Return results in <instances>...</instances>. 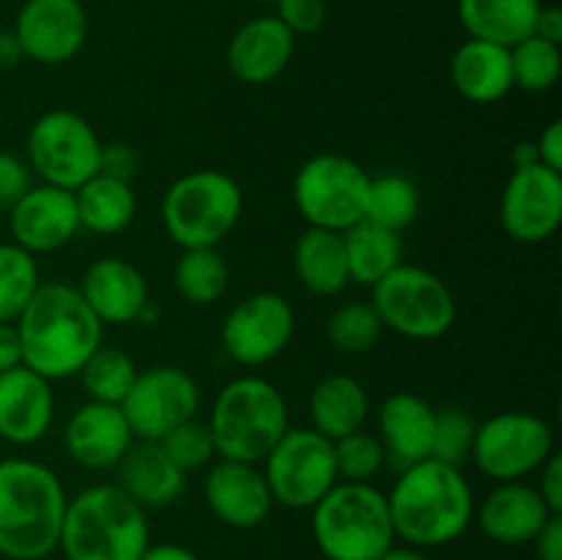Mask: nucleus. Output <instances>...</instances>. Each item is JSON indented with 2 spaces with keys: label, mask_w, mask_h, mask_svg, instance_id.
<instances>
[{
  "label": "nucleus",
  "mask_w": 562,
  "mask_h": 560,
  "mask_svg": "<svg viewBox=\"0 0 562 560\" xmlns=\"http://www.w3.org/2000/svg\"><path fill=\"white\" fill-rule=\"evenodd\" d=\"M22 366L38 377L71 379L104 344V324L82 300L80 289L64 280L38 283L14 318Z\"/></svg>",
  "instance_id": "nucleus-1"
},
{
  "label": "nucleus",
  "mask_w": 562,
  "mask_h": 560,
  "mask_svg": "<svg viewBox=\"0 0 562 560\" xmlns=\"http://www.w3.org/2000/svg\"><path fill=\"white\" fill-rule=\"evenodd\" d=\"M395 538L417 549L459 541L475 522V494L461 467L423 459L404 467L387 494Z\"/></svg>",
  "instance_id": "nucleus-2"
},
{
  "label": "nucleus",
  "mask_w": 562,
  "mask_h": 560,
  "mask_svg": "<svg viewBox=\"0 0 562 560\" xmlns=\"http://www.w3.org/2000/svg\"><path fill=\"white\" fill-rule=\"evenodd\" d=\"M69 494L47 464L0 459V558L47 560L58 549Z\"/></svg>",
  "instance_id": "nucleus-3"
},
{
  "label": "nucleus",
  "mask_w": 562,
  "mask_h": 560,
  "mask_svg": "<svg viewBox=\"0 0 562 560\" xmlns=\"http://www.w3.org/2000/svg\"><path fill=\"white\" fill-rule=\"evenodd\" d=\"M148 544L146 508L119 483H97L66 503L58 541L66 560H140Z\"/></svg>",
  "instance_id": "nucleus-4"
},
{
  "label": "nucleus",
  "mask_w": 562,
  "mask_h": 560,
  "mask_svg": "<svg viewBox=\"0 0 562 560\" xmlns=\"http://www.w3.org/2000/svg\"><path fill=\"white\" fill-rule=\"evenodd\" d=\"M220 459L261 464L289 432V404L269 379L245 373L214 395L206 421Z\"/></svg>",
  "instance_id": "nucleus-5"
},
{
  "label": "nucleus",
  "mask_w": 562,
  "mask_h": 560,
  "mask_svg": "<svg viewBox=\"0 0 562 560\" xmlns=\"http://www.w3.org/2000/svg\"><path fill=\"white\" fill-rule=\"evenodd\" d=\"M311 533L327 560H379L395 547L387 494L373 483L338 481L311 508Z\"/></svg>",
  "instance_id": "nucleus-6"
},
{
  "label": "nucleus",
  "mask_w": 562,
  "mask_h": 560,
  "mask_svg": "<svg viewBox=\"0 0 562 560\" xmlns=\"http://www.w3.org/2000/svg\"><path fill=\"white\" fill-rule=\"evenodd\" d=\"M245 192L225 170L201 168L179 176L162 195V225L181 247H220L239 225Z\"/></svg>",
  "instance_id": "nucleus-7"
},
{
  "label": "nucleus",
  "mask_w": 562,
  "mask_h": 560,
  "mask_svg": "<svg viewBox=\"0 0 562 560\" xmlns=\"http://www.w3.org/2000/svg\"><path fill=\"white\" fill-rule=\"evenodd\" d=\"M371 305L384 329L412 340L442 338L459 316L450 285L437 272L417 264H398L373 283Z\"/></svg>",
  "instance_id": "nucleus-8"
},
{
  "label": "nucleus",
  "mask_w": 562,
  "mask_h": 560,
  "mask_svg": "<svg viewBox=\"0 0 562 560\" xmlns=\"http://www.w3.org/2000/svg\"><path fill=\"white\" fill-rule=\"evenodd\" d=\"M371 176L344 154L324 152L307 159L294 176V206L307 225L344 234L366 220Z\"/></svg>",
  "instance_id": "nucleus-9"
},
{
  "label": "nucleus",
  "mask_w": 562,
  "mask_h": 560,
  "mask_svg": "<svg viewBox=\"0 0 562 560\" xmlns=\"http://www.w3.org/2000/svg\"><path fill=\"white\" fill-rule=\"evenodd\" d=\"M102 137L75 110H49L27 130L25 152L33 173L42 184L75 192L102 165Z\"/></svg>",
  "instance_id": "nucleus-10"
},
{
  "label": "nucleus",
  "mask_w": 562,
  "mask_h": 560,
  "mask_svg": "<svg viewBox=\"0 0 562 560\" xmlns=\"http://www.w3.org/2000/svg\"><path fill=\"white\" fill-rule=\"evenodd\" d=\"M554 453V432L532 412H497L475 428L470 459L494 483L525 481Z\"/></svg>",
  "instance_id": "nucleus-11"
},
{
  "label": "nucleus",
  "mask_w": 562,
  "mask_h": 560,
  "mask_svg": "<svg viewBox=\"0 0 562 560\" xmlns=\"http://www.w3.org/2000/svg\"><path fill=\"white\" fill-rule=\"evenodd\" d=\"M261 464L272 500L291 511H311L338 483L333 439L316 428H289Z\"/></svg>",
  "instance_id": "nucleus-12"
},
{
  "label": "nucleus",
  "mask_w": 562,
  "mask_h": 560,
  "mask_svg": "<svg viewBox=\"0 0 562 560\" xmlns=\"http://www.w3.org/2000/svg\"><path fill=\"white\" fill-rule=\"evenodd\" d=\"M126 423L135 439L159 443L181 423L201 412V388L179 366H151L137 371L135 384L121 401Z\"/></svg>",
  "instance_id": "nucleus-13"
},
{
  "label": "nucleus",
  "mask_w": 562,
  "mask_h": 560,
  "mask_svg": "<svg viewBox=\"0 0 562 560\" xmlns=\"http://www.w3.org/2000/svg\"><path fill=\"white\" fill-rule=\"evenodd\" d=\"M294 329V305L278 291H256L231 307L220 329V344L234 362L258 368L283 355Z\"/></svg>",
  "instance_id": "nucleus-14"
},
{
  "label": "nucleus",
  "mask_w": 562,
  "mask_h": 560,
  "mask_svg": "<svg viewBox=\"0 0 562 560\" xmlns=\"http://www.w3.org/2000/svg\"><path fill=\"white\" fill-rule=\"evenodd\" d=\"M499 223L519 245H541L562 225V173L530 165L510 173L499 198Z\"/></svg>",
  "instance_id": "nucleus-15"
},
{
  "label": "nucleus",
  "mask_w": 562,
  "mask_h": 560,
  "mask_svg": "<svg viewBox=\"0 0 562 560\" xmlns=\"http://www.w3.org/2000/svg\"><path fill=\"white\" fill-rule=\"evenodd\" d=\"M11 31L25 58L60 66L86 47L88 16L80 0H25Z\"/></svg>",
  "instance_id": "nucleus-16"
},
{
  "label": "nucleus",
  "mask_w": 562,
  "mask_h": 560,
  "mask_svg": "<svg viewBox=\"0 0 562 560\" xmlns=\"http://www.w3.org/2000/svg\"><path fill=\"white\" fill-rule=\"evenodd\" d=\"M9 228L14 245L31 256L60 250L80 234L75 192L53 184H33L9 209Z\"/></svg>",
  "instance_id": "nucleus-17"
},
{
  "label": "nucleus",
  "mask_w": 562,
  "mask_h": 560,
  "mask_svg": "<svg viewBox=\"0 0 562 560\" xmlns=\"http://www.w3.org/2000/svg\"><path fill=\"white\" fill-rule=\"evenodd\" d=\"M203 500L223 525L234 530H252L272 514V492L263 470L250 461L217 459L203 478Z\"/></svg>",
  "instance_id": "nucleus-18"
},
{
  "label": "nucleus",
  "mask_w": 562,
  "mask_h": 560,
  "mask_svg": "<svg viewBox=\"0 0 562 560\" xmlns=\"http://www.w3.org/2000/svg\"><path fill=\"white\" fill-rule=\"evenodd\" d=\"M135 443L124 412L115 404L86 401L64 426V450L82 470H113Z\"/></svg>",
  "instance_id": "nucleus-19"
},
{
  "label": "nucleus",
  "mask_w": 562,
  "mask_h": 560,
  "mask_svg": "<svg viewBox=\"0 0 562 560\" xmlns=\"http://www.w3.org/2000/svg\"><path fill=\"white\" fill-rule=\"evenodd\" d=\"M49 379L25 366L0 373V439L16 448L42 443L55 421Z\"/></svg>",
  "instance_id": "nucleus-20"
},
{
  "label": "nucleus",
  "mask_w": 562,
  "mask_h": 560,
  "mask_svg": "<svg viewBox=\"0 0 562 560\" xmlns=\"http://www.w3.org/2000/svg\"><path fill=\"white\" fill-rule=\"evenodd\" d=\"M552 511L543 503L538 489L525 481L497 483L475 508L477 527L488 541L499 547H525L532 544Z\"/></svg>",
  "instance_id": "nucleus-21"
},
{
  "label": "nucleus",
  "mask_w": 562,
  "mask_h": 560,
  "mask_svg": "<svg viewBox=\"0 0 562 560\" xmlns=\"http://www.w3.org/2000/svg\"><path fill=\"white\" fill-rule=\"evenodd\" d=\"M77 289L102 324L140 322V313L151 302L140 269L119 256H104L88 264Z\"/></svg>",
  "instance_id": "nucleus-22"
},
{
  "label": "nucleus",
  "mask_w": 562,
  "mask_h": 560,
  "mask_svg": "<svg viewBox=\"0 0 562 560\" xmlns=\"http://www.w3.org/2000/svg\"><path fill=\"white\" fill-rule=\"evenodd\" d=\"M296 36L278 16L245 22L228 42V69L247 86H267L289 69Z\"/></svg>",
  "instance_id": "nucleus-23"
},
{
  "label": "nucleus",
  "mask_w": 562,
  "mask_h": 560,
  "mask_svg": "<svg viewBox=\"0 0 562 560\" xmlns=\"http://www.w3.org/2000/svg\"><path fill=\"white\" fill-rule=\"evenodd\" d=\"M434 421H437V410L423 395L409 393V390L387 395L376 415V437L387 453V461L404 470L415 461L428 459L434 443Z\"/></svg>",
  "instance_id": "nucleus-24"
},
{
  "label": "nucleus",
  "mask_w": 562,
  "mask_h": 560,
  "mask_svg": "<svg viewBox=\"0 0 562 560\" xmlns=\"http://www.w3.org/2000/svg\"><path fill=\"white\" fill-rule=\"evenodd\" d=\"M115 470L119 486L146 511L173 505L184 494L187 472L170 461L159 443L135 439Z\"/></svg>",
  "instance_id": "nucleus-25"
},
{
  "label": "nucleus",
  "mask_w": 562,
  "mask_h": 560,
  "mask_svg": "<svg viewBox=\"0 0 562 560\" xmlns=\"http://www.w3.org/2000/svg\"><path fill=\"white\" fill-rule=\"evenodd\" d=\"M450 82L467 102H499L514 88L510 49L483 38H467L450 58Z\"/></svg>",
  "instance_id": "nucleus-26"
},
{
  "label": "nucleus",
  "mask_w": 562,
  "mask_h": 560,
  "mask_svg": "<svg viewBox=\"0 0 562 560\" xmlns=\"http://www.w3.org/2000/svg\"><path fill=\"white\" fill-rule=\"evenodd\" d=\"M307 412H311V428L335 443L346 434L366 428L371 401L360 379L349 373H329L311 390Z\"/></svg>",
  "instance_id": "nucleus-27"
},
{
  "label": "nucleus",
  "mask_w": 562,
  "mask_h": 560,
  "mask_svg": "<svg viewBox=\"0 0 562 560\" xmlns=\"http://www.w3.org/2000/svg\"><path fill=\"white\" fill-rule=\"evenodd\" d=\"M294 272L311 294H340L351 283L344 234L307 225L294 245Z\"/></svg>",
  "instance_id": "nucleus-28"
},
{
  "label": "nucleus",
  "mask_w": 562,
  "mask_h": 560,
  "mask_svg": "<svg viewBox=\"0 0 562 560\" xmlns=\"http://www.w3.org/2000/svg\"><path fill=\"white\" fill-rule=\"evenodd\" d=\"M541 0H459V16L470 38L514 47L536 31Z\"/></svg>",
  "instance_id": "nucleus-29"
},
{
  "label": "nucleus",
  "mask_w": 562,
  "mask_h": 560,
  "mask_svg": "<svg viewBox=\"0 0 562 560\" xmlns=\"http://www.w3.org/2000/svg\"><path fill=\"white\" fill-rule=\"evenodd\" d=\"M80 231L97 236H115L132 225L137 214V198L132 181L97 173L75 190Z\"/></svg>",
  "instance_id": "nucleus-30"
},
{
  "label": "nucleus",
  "mask_w": 562,
  "mask_h": 560,
  "mask_svg": "<svg viewBox=\"0 0 562 560\" xmlns=\"http://www.w3.org/2000/svg\"><path fill=\"white\" fill-rule=\"evenodd\" d=\"M344 247L346 261H349V278L351 283L373 285L393 272L404 256V245H401L398 231H390L384 225L371 223V220H360L351 228L344 231Z\"/></svg>",
  "instance_id": "nucleus-31"
},
{
  "label": "nucleus",
  "mask_w": 562,
  "mask_h": 560,
  "mask_svg": "<svg viewBox=\"0 0 562 560\" xmlns=\"http://www.w3.org/2000/svg\"><path fill=\"white\" fill-rule=\"evenodd\" d=\"M231 269L217 247H190L181 250L173 269V285L190 305H212L228 291Z\"/></svg>",
  "instance_id": "nucleus-32"
},
{
  "label": "nucleus",
  "mask_w": 562,
  "mask_h": 560,
  "mask_svg": "<svg viewBox=\"0 0 562 560\" xmlns=\"http://www.w3.org/2000/svg\"><path fill=\"white\" fill-rule=\"evenodd\" d=\"M417 214H420V192H417V184L409 176H371L366 220L401 234V231L415 223Z\"/></svg>",
  "instance_id": "nucleus-33"
},
{
  "label": "nucleus",
  "mask_w": 562,
  "mask_h": 560,
  "mask_svg": "<svg viewBox=\"0 0 562 560\" xmlns=\"http://www.w3.org/2000/svg\"><path fill=\"white\" fill-rule=\"evenodd\" d=\"M77 377H80L88 401H102V404L121 406V401L126 399V393L135 384L137 366L124 349L102 344L88 357L86 366L80 368Z\"/></svg>",
  "instance_id": "nucleus-34"
},
{
  "label": "nucleus",
  "mask_w": 562,
  "mask_h": 560,
  "mask_svg": "<svg viewBox=\"0 0 562 560\" xmlns=\"http://www.w3.org/2000/svg\"><path fill=\"white\" fill-rule=\"evenodd\" d=\"M510 71H514V88L527 93L552 91L562 75L560 44L538 36L521 38L510 47Z\"/></svg>",
  "instance_id": "nucleus-35"
},
{
  "label": "nucleus",
  "mask_w": 562,
  "mask_h": 560,
  "mask_svg": "<svg viewBox=\"0 0 562 560\" xmlns=\"http://www.w3.org/2000/svg\"><path fill=\"white\" fill-rule=\"evenodd\" d=\"M38 283L36 256L14 242H0V324H14Z\"/></svg>",
  "instance_id": "nucleus-36"
},
{
  "label": "nucleus",
  "mask_w": 562,
  "mask_h": 560,
  "mask_svg": "<svg viewBox=\"0 0 562 560\" xmlns=\"http://www.w3.org/2000/svg\"><path fill=\"white\" fill-rule=\"evenodd\" d=\"M382 333V318L373 311L371 302H346V305L335 307L327 322L329 346L344 355H362V351L373 349Z\"/></svg>",
  "instance_id": "nucleus-37"
},
{
  "label": "nucleus",
  "mask_w": 562,
  "mask_h": 560,
  "mask_svg": "<svg viewBox=\"0 0 562 560\" xmlns=\"http://www.w3.org/2000/svg\"><path fill=\"white\" fill-rule=\"evenodd\" d=\"M335 467H338V481L351 483H371L387 464V453H384L382 443L376 434L366 432H351L346 437L335 439Z\"/></svg>",
  "instance_id": "nucleus-38"
},
{
  "label": "nucleus",
  "mask_w": 562,
  "mask_h": 560,
  "mask_svg": "<svg viewBox=\"0 0 562 560\" xmlns=\"http://www.w3.org/2000/svg\"><path fill=\"white\" fill-rule=\"evenodd\" d=\"M475 421L470 412L459 410V406H448V410H437V421H434V443H431V459L445 461V464L461 467L472 453V439H475Z\"/></svg>",
  "instance_id": "nucleus-39"
},
{
  "label": "nucleus",
  "mask_w": 562,
  "mask_h": 560,
  "mask_svg": "<svg viewBox=\"0 0 562 560\" xmlns=\"http://www.w3.org/2000/svg\"><path fill=\"white\" fill-rule=\"evenodd\" d=\"M159 445H162L165 453L170 456V461H173L176 467H181L184 472L209 467L214 461V456H217L212 432H209L206 423L198 421V417H192V421L181 423L173 432L165 434V437L159 439Z\"/></svg>",
  "instance_id": "nucleus-40"
},
{
  "label": "nucleus",
  "mask_w": 562,
  "mask_h": 560,
  "mask_svg": "<svg viewBox=\"0 0 562 560\" xmlns=\"http://www.w3.org/2000/svg\"><path fill=\"white\" fill-rule=\"evenodd\" d=\"M278 20L289 27L294 36H311L322 31L327 20V3L324 0H278Z\"/></svg>",
  "instance_id": "nucleus-41"
},
{
  "label": "nucleus",
  "mask_w": 562,
  "mask_h": 560,
  "mask_svg": "<svg viewBox=\"0 0 562 560\" xmlns=\"http://www.w3.org/2000/svg\"><path fill=\"white\" fill-rule=\"evenodd\" d=\"M33 187V170L16 154L0 148V209H11Z\"/></svg>",
  "instance_id": "nucleus-42"
},
{
  "label": "nucleus",
  "mask_w": 562,
  "mask_h": 560,
  "mask_svg": "<svg viewBox=\"0 0 562 560\" xmlns=\"http://www.w3.org/2000/svg\"><path fill=\"white\" fill-rule=\"evenodd\" d=\"M538 494L549 505L552 514H562V456L554 450L538 470Z\"/></svg>",
  "instance_id": "nucleus-43"
},
{
  "label": "nucleus",
  "mask_w": 562,
  "mask_h": 560,
  "mask_svg": "<svg viewBox=\"0 0 562 560\" xmlns=\"http://www.w3.org/2000/svg\"><path fill=\"white\" fill-rule=\"evenodd\" d=\"M137 170V152L124 143H104L102 146V165H99V173L115 176V179L132 181Z\"/></svg>",
  "instance_id": "nucleus-44"
},
{
  "label": "nucleus",
  "mask_w": 562,
  "mask_h": 560,
  "mask_svg": "<svg viewBox=\"0 0 562 560\" xmlns=\"http://www.w3.org/2000/svg\"><path fill=\"white\" fill-rule=\"evenodd\" d=\"M536 148H538V163H541L543 168L562 173V121L560 119H554L552 124L538 135Z\"/></svg>",
  "instance_id": "nucleus-45"
},
{
  "label": "nucleus",
  "mask_w": 562,
  "mask_h": 560,
  "mask_svg": "<svg viewBox=\"0 0 562 560\" xmlns=\"http://www.w3.org/2000/svg\"><path fill=\"white\" fill-rule=\"evenodd\" d=\"M538 560H562V514L549 516L547 525L532 538Z\"/></svg>",
  "instance_id": "nucleus-46"
},
{
  "label": "nucleus",
  "mask_w": 562,
  "mask_h": 560,
  "mask_svg": "<svg viewBox=\"0 0 562 560\" xmlns=\"http://www.w3.org/2000/svg\"><path fill=\"white\" fill-rule=\"evenodd\" d=\"M22 366L20 338H16L14 324H0V373Z\"/></svg>",
  "instance_id": "nucleus-47"
},
{
  "label": "nucleus",
  "mask_w": 562,
  "mask_h": 560,
  "mask_svg": "<svg viewBox=\"0 0 562 560\" xmlns=\"http://www.w3.org/2000/svg\"><path fill=\"white\" fill-rule=\"evenodd\" d=\"M532 36L547 38V42H552V44L562 42V11L558 9V5H541Z\"/></svg>",
  "instance_id": "nucleus-48"
},
{
  "label": "nucleus",
  "mask_w": 562,
  "mask_h": 560,
  "mask_svg": "<svg viewBox=\"0 0 562 560\" xmlns=\"http://www.w3.org/2000/svg\"><path fill=\"white\" fill-rule=\"evenodd\" d=\"M140 560H201L192 549L181 547V544L165 541V544H148L146 552L140 555Z\"/></svg>",
  "instance_id": "nucleus-49"
},
{
  "label": "nucleus",
  "mask_w": 562,
  "mask_h": 560,
  "mask_svg": "<svg viewBox=\"0 0 562 560\" xmlns=\"http://www.w3.org/2000/svg\"><path fill=\"white\" fill-rule=\"evenodd\" d=\"M22 58H25V55H22V47H20V42H16L14 31H5V27H0V75L16 69Z\"/></svg>",
  "instance_id": "nucleus-50"
},
{
  "label": "nucleus",
  "mask_w": 562,
  "mask_h": 560,
  "mask_svg": "<svg viewBox=\"0 0 562 560\" xmlns=\"http://www.w3.org/2000/svg\"><path fill=\"white\" fill-rule=\"evenodd\" d=\"M510 165H514V170L530 168V165H541V163H538L536 141H521V143H516L514 152H510Z\"/></svg>",
  "instance_id": "nucleus-51"
},
{
  "label": "nucleus",
  "mask_w": 562,
  "mask_h": 560,
  "mask_svg": "<svg viewBox=\"0 0 562 560\" xmlns=\"http://www.w3.org/2000/svg\"><path fill=\"white\" fill-rule=\"evenodd\" d=\"M379 560H431V558H428L423 549L409 547V544H406V547H390Z\"/></svg>",
  "instance_id": "nucleus-52"
},
{
  "label": "nucleus",
  "mask_w": 562,
  "mask_h": 560,
  "mask_svg": "<svg viewBox=\"0 0 562 560\" xmlns=\"http://www.w3.org/2000/svg\"><path fill=\"white\" fill-rule=\"evenodd\" d=\"M256 3H278V0H256Z\"/></svg>",
  "instance_id": "nucleus-53"
}]
</instances>
